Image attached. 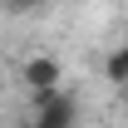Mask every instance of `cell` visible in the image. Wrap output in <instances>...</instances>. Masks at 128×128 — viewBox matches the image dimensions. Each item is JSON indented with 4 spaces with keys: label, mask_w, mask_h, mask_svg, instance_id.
<instances>
[{
    "label": "cell",
    "mask_w": 128,
    "mask_h": 128,
    "mask_svg": "<svg viewBox=\"0 0 128 128\" xmlns=\"http://www.w3.org/2000/svg\"><path fill=\"white\" fill-rule=\"evenodd\" d=\"M10 5H15V10H34L40 0H10Z\"/></svg>",
    "instance_id": "4"
},
{
    "label": "cell",
    "mask_w": 128,
    "mask_h": 128,
    "mask_svg": "<svg viewBox=\"0 0 128 128\" xmlns=\"http://www.w3.org/2000/svg\"><path fill=\"white\" fill-rule=\"evenodd\" d=\"M40 5H54V0H40Z\"/></svg>",
    "instance_id": "5"
},
{
    "label": "cell",
    "mask_w": 128,
    "mask_h": 128,
    "mask_svg": "<svg viewBox=\"0 0 128 128\" xmlns=\"http://www.w3.org/2000/svg\"><path fill=\"white\" fill-rule=\"evenodd\" d=\"M15 79H20V89L30 94V108H34V104H44L49 94L64 89V64L54 59V54H30V59L20 64Z\"/></svg>",
    "instance_id": "1"
},
{
    "label": "cell",
    "mask_w": 128,
    "mask_h": 128,
    "mask_svg": "<svg viewBox=\"0 0 128 128\" xmlns=\"http://www.w3.org/2000/svg\"><path fill=\"white\" fill-rule=\"evenodd\" d=\"M104 79L118 84V89H128V44L108 49V59H104Z\"/></svg>",
    "instance_id": "3"
},
{
    "label": "cell",
    "mask_w": 128,
    "mask_h": 128,
    "mask_svg": "<svg viewBox=\"0 0 128 128\" xmlns=\"http://www.w3.org/2000/svg\"><path fill=\"white\" fill-rule=\"evenodd\" d=\"M79 113H84L79 108V94L64 84L59 94H49L44 104L30 108V123H25V128H79Z\"/></svg>",
    "instance_id": "2"
}]
</instances>
